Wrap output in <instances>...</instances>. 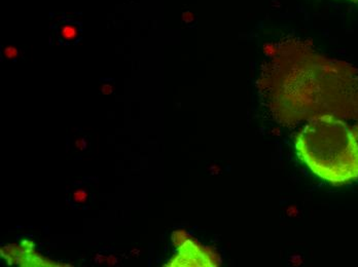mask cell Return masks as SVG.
I'll use <instances>...</instances> for the list:
<instances>
[{"label":"cell","instance_id":"5b68a950","mask_svg":"<svg viewBox=\"0 0 358 267\" xmlns=\"http://www.w3.org/2000/svg\"><path fill=\"white\" fill-rule=\"evenodd\" d=\"M19 53L16 47H8L4 49V56L8 59H16Z\"/></svg>","mask_w":358,"mask_h":267},{"label":"cell","instance_id":"ba28073f","mask_svg":"<svg viewBox=\"0 0 358 267\" xmlns=\"http://www.w3.org/2000/svg\"><path fill=\"white\" fill-rule=\"evenodd\" d=\"M102 93L103 94H110V93H113V88H111V86L106 84V86H102Z\"/></svg>","mask_w":358,"mask_h":267},{"label":"cell","instance_id":"8992f818","mask_svg":"<svg viewBox=\"0 0 358 267\" xmlns=\"http://www.w3.org/2000/svg\"><path fill=\"white\" fill-rule=\"evenodd\" d=\"M73 197L76 203H84L87 199V192L85 190H78L74 193Z\"/></svg>","mask_w":358,"mask_h":267},{"label":"cell","instance_id":"52a82bcc","mask_svg":"<svg viewBox=\"0 0 358 267\" xmlns=\"http://www.w3.org/2000/svg\"><path fill=\"white\" fill-rule=\"evenodd\" d=\"M76 146L80 149H85L87 147V142L84 140V139H80V140L76 141Z\"/></svg>","mask_w":358,"mask_h":267},{"label":"cell","instance_id":"9c48e42d","mask_svg":"<svg viewBox=\"0 0 358 267\" xmlns=\"http://www.w3.org/2000/svg\"><path fill=\"white\" fill-rule=\"evenodd\" d=\"M108 264H117V258L113 257V256H110V257L108 258Z\"/></svg>","mask_w":358,"mask_h":267},{"label":"cell","instance_id":"30bf717a","mask_svg":"<svg viewBox=\"0 0 358 267\" xmlns=\"http://www.w3.org/2000/svg\"><path fill=\"white\" fill-rule=\"evenodd\" d=\"M104 258L102 257V256L98 255L97 257H96L95 261L97 262V264H101Z\"/></svg>","mask_w":358,"mask_h":267},{"label":"cell","instance_id":"3957f363","mask_svg":"<svg viewBox=\"0 0 358 267\" xmlns=\"http://www.w3.org/2000/svg\"><path fill=\"white\" fill-rule=\"evenodd\" d=\"M178 238L174 236L173 240L178 241V255L174 258L170 266H216V255L209 250L203 249L198 246L195 242L185 238L183 232H176Z\"/></svg>","mask_w":358,"mask_h":267},{"label":"cell","instance_id":"8fae6325","mask_svg":"<svg viewBox=\"0 0 358 267\" xmlns=\"http://www.w3.org/2000/svg\"><path fill=\"white\" fill-rule=\"evenodd\" d=\"M349 1L355 2V3H358V0H349Z\"/></svg>","mask_w":358,"mask_h":267},{"label":"cell","instance_id":"6da1fadb","mask_svg":"<svg viewBox=\"0 0 358 267\" xmlns=\"http://www.w3.org/2000/svg\"><path fill=\"white\" fill-rule=\"evenodd\" d=\"M278 115H334L358 121V73L341 61L318 55L300 43L275 51L261 80Z\"/></svg>","mask_w":358,"mask_h":267},{"label":"cell","instance_id":"7a4b0ae2","mask_svg":"<svg viewBox=\"0 0 358 267\" xmlns=\"http://www.w3.org/2000/svg\"><path fill=\"white\" fill-rule=\"evenodd\" d=\"M334 115L309 119L296 137L299 158L323 181L344 185L358 180V133Z\"/></svg>","mask_w":358,"mask_h":267},{"label":"cell","instance_id":"277c9868","mask_svg":"<svg viewBox=\"0 0 358 267\" xmlns=\"http://www.w3.org/2000/svg\"><path fill=\"white\" fill-rule=\"evenodd\" d=\"M78 28L73 25H64L61 27V36L66 40H73L78 36Z\"/></svg>","mask_w":358,"mask_h":267}]
</instances>
